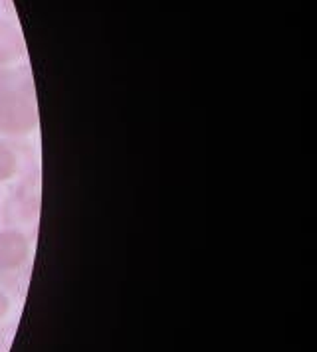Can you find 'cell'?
I'll list each match as a JSON object with an SVG mask.
<instances>
[{"label": "cell", "mask_w": 317, "mask_h": 352, "mask_svg": "<svg viewBox=\"0 0 317 352\" xmlns=\"http://www.w3.org/2000/svg\"><path fill=\"white\" fill-rule=\"evenodd\" d=\"M24 54V44L20 32L6 20H0V65H8L18 62Z\"/></svg>", "instance_id": "3"}, {"label": "cell", "mask_w": 317, "mask_h": 352, "mask_svg": "<svg viewBox=\"0 0 317 352\" xmlns=\"http://www.w3.org/2000/svg\"><path fill=\"white\" fill-rule=\"evenodd\" d=\"M16 170V157L14 153L6 146L4 143H0V182L10 178Z\"/></svg>", "instance_id": "4"}, {"label": "cell", "mask_w": 317, "mask_h": 352, "mask_svg": "<svg viewBox=\"0 0 317 352\" xmlns=\"http://www.w3.org/2000/svg\"><path fill=\"white\" fill-rule=\"evenodd\" d=\"M8 311V299L0 293V319L4 317V313Z\"/></svg>", "instance_id": "5"}, {"label": "cell", "mask_w": 317, "mask_h": 352, "mask_svg": "<svg viewBox=\"0 0 317 352\" xmlns=\"http://www.w3.org/2000/svg\"><path fill=\"white\" fill-rule=\"evenodd\" d=\"M28 257V241L20 232H0V270H18Z\"/></svg>", "instance_id": "2"}, {"label": "cell", "mask_w": 317, "mask_h": 352, "mask_svg": "<svg viewBox=\"0 0 317 352\" xmlns=\"http://www.w3.org/2000/svg\"><path fill=\"white\" fill-rule=\"evenodd\" d=\"M36 125V107L30 87L16 83L0 89V133L22 135Z\"/></svg>", "instance_id": "1"}]
</instances>
